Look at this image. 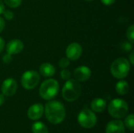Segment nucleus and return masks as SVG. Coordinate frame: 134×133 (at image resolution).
Returning a JSON list of instances; mask_svg holds the SVG:
<instances>
[{"mask_svg":"<svg viewBox=\"0 0 134 133\" xmlns=\"http://www.w3.org/2000/svg\"><path fill=\"white\" fill-rule=\"evenodd\" d=\"M44 111L46 119L54 125L61 123L66 116V111L64 104L57 100L48 102L45 106Z\"/></svg>","mask_w":134,"mask_h":133,"instance_id":"nucleus-1","label":"nucleus"},{"mask_svg":"<svg viewBox=\"0 0 134 133\" xmlns=\"http://www.w3.org/2000/svg\"><path fill=\"white\" fill-rule=\"evenodd\" d=\"M82 88L80 84L75 79H68L62 89V96L68 102L76 100L81 95Z\"/></svg>","mask_w":134,"mask_h":133,"instance_id":"nucleus-2","label":"nucleus"},{"mask_svg":"<svg viewBox=\"0 0 134 133\" xmlns=\"http://www.w3.org/2000/svg\"><path fill=\"white\" fill-rule=\"evenodd\" d=\"M60 85L58 82L53 78H49L45 80L40 85L39 95L46 100H53L58 93Z\"/></svg>","mask_w":134,"mask_h":133,"instance_id":"nucleus-3","label":"nucleus"},{"mask_svg":"<svg viewBox=\"0 0 134 133\" xmlns=\"http://www.w3.org/2000/svg\"><path fill=\"white\" fill-rule=\"evenodd\" d=\"M130 71V63L126 58L119 57L114 60L111 65V73L117 79H122L127 77Z\"/></svg>","mask_w":134,"mask_h":133,"instance_id":"nucleus-4","label":"nucleus"},{"mask_svg":"<svg viewBox=\"0 0 134 133\" xmlns=\"http://www.w3.org/2000/svg\"><path fill=\"white\" fill-rule=\"evenodd\" d=\"M108 111L112 118L120 119L127 115L129 106L124 100L114 99L110 102L108 107Z\"/></svg>","mask_w":134,"mask_h":133,"instance_id":"nucleus-5","label":"nucleus"},{"mask_svg":"<svg viewBox=\"0 0 134 133\" xmlns=\"http://www.w3.org/2000/svg\"><path fill=\"white\" fill-rule=\"evenodd\" d=\"M97 118L93 111L88 108L82 109L78 115V122L84 129H91L97 124Z\"/></svg>","mask_w":134,"mask_h":133,"instance_id":"nucleus-6","label":"nucleus"},{"mask_svg":"<svg viewBox=\"0 0 134 133\" xmlns=\"http://www.w3.org/2000/svg\"><path fill=\"white\" fill-rule=\"evenodd\" d=\"M40 82V75L35 71H25L20 78L21 85L27 90L33 89L35 88Z\"/></svg>","mask_w":134,"mask_h":133,"instance_id":"nucleus-7","label":"nucleus"},{"mask_svg":"<svg viewBox=\"0 0 134 133\" xmlns=\"http://www.w3.org/2000/svg\"><path fill=\"white\" fill-rule=\"evenodd\" d=\"M18 88V85L16 81L14 78H9L4 80V82L2 84L1 86V90L2 93L5 96H13Z\"/></svg>","mask_w":134,"mask_h":133,"instance_id":"nucleus-8","label":"nucleus"},{"mask_svg":"<svg viewBox=\"0 0 134 133\" xmlns=\"http://www.w3.org/2000/svg\"><path fill=\"white\" fill-rule=\"evenodd\" d=\"M82 54V47L77 42L69 44L66 49V57L70 60H79Z\"/></svg>","mask_w":134,"mask_h":133,"instance_id":"nucleus-9","label":"nucleus"},{"mask_svg":"<svg viewBox=\"0 0 134 133\" xmlns=\"http://www.w3.org/2000/svg\"><path fill=\"white\" fill-rule=\"evenodd\" d=\"M92 74V71L87 66H80L75 69L73 75L76 81L78 82H86L87 81Z\"/></svg>","mask_w":134,"mask_h":133,"instance_id":"nucleus-10","label":"nucleus"},{"mask_svg":"<svg viewBox=\"0 0 134 133\" xmlns=\"http://www.w3.org/2000/svg\"><path fill=\"white\" fill-rule=\"evenodd\" d=\"M24 49V43L20 39H13L9 41L6 46H5V50L7 53L10 55H14V54H18L21 53Z\"/></svg>","mask_w":134,"mask_h":133,"instance_id":"nucleus-11","label":"nucleus"},{"mask_svg":"<svg viewBox=\"0 0 134 133\" xmlns=\"http://www.w3.org/2000/svg\"><path fill=\"white\" fill-rule=\"evenodd\" d=\"M44 113V107L42 103H35L31 105L27 111V117L33 121L38 120Z\"/></svg>","mask_w":134,"mask_h":133,"instance_id":"nucleus-12","label":"nucleus"},{"mask_svg":"<svg viewBox=\"0 0 134 133\" xmlns=\"http://www.w3.org/2000/svg\"><path fill=\"white\" fill-rule=\"evenodd\" d=\"M106 133H125L124 123L120 120H113L108 123Z\"/></svg>","mask_w":134,"mask_h":133,"instance_id":"nucleus-13","label":"nucleus"},{"mask_svg":"<svg viewBox=\"0 0 134 133\" xmlns=\"http://www.w3.org/2000/svg\"><path fill=\"white\" fill-rule=\"evenodd\" d=\"M39 73L44 77L49 78L55 74L56 68L49 63H43L39 67Z\"/></svg>","mask_w":134,"mask_h":133,"instance_id":"nucleus-14","label":"nucleus"},{"mask_svg":"<svg viewBox=\"0 0 134 133\" xmlns=\"http://www.w3.org/2000/svg\"><path fill=\"white\" fill-rule=\"evenodd\" d=\"M91 109L93 111L96 113H101L104 111L107 107V103L104 99L101 98H96L91 102Z\"/></svg>","mask_w":134,"mask_h":133,"instance_id":"nucleus-15","label":"nucleus"},{"mask_svg":"<svg viewBox=\"0 0 134 133\" xmlns=\"http://www.w3.org/2000/svg\"><path fill=\"white\" fill-rule=\"evenodd\" d=\"M129 89H130V85H129L128 82L124 80H121V81L118 82L115 85V90H116L117 93L121 96L126 95L129 92Z\"/></svg>","mask_w":134,"mask_h":133,"instance_id":"nucleus-16","label":"nucleus"},{"mask_svg":"<svg viewBox=\"0 0 134 133\" xmlns=\"http://www.w3.org/2000/svg\"><path fill=\"white\" fill-rule=\"evenodd\" d=\"M31 131L33 133H49L47 126L41 122H35L31 125Z\"/></svg>","mask_w":134,"mask_h":133,"instance_id":"nucleus-17","label":"nucleus"},{"mask_svg":"<svg viewBox=\"0 0 134 133\" xmlns=\"http://www.w3.org/2000/svg\"><path fill=\"white\" fill-rule=\"evenodd\" d=\"M124 125H126V128H128V129H130V131H133L134 130V115L133 114H129L128 116H126V118H125V122H124Z\"/></svg>","mask_w":134,"mask_h":133,"instance_id":"nucleus-18","label":"nucleus"},{"mask_svg":"<svg viewBox=\"0 0 134 133\" xmlns=\"http://www.w3.org/2000/svg\"><path fill=\"white\" fill-rule=\"evenodd\" d=\"M126 38H128V41L131 43H133L134 42V26L133 24H131L128 29L126 30Z\"/></svg>","mask_w":134,"mask_h":133,"instance_id":"nucleus-19","label":"nucleus"},{"mask_svg":"<svg viewBox=\"0 0 134 133\" xmlns=\"http://www.w3.org/2000/svg\"><path fill=\"white\" fill-rule=\"evenodd\" d=\"M4 2L10 8H17L20 5L22 0H4Z\"/></svg>","mask_w":134,"mask_h":133,"instance_id":"nucleus-20","label":"nucleus"},{"mask_svg":"<svg viewBox=\"0 0 134 133\" xmlns=\"http://www.w3.org/2000/svg\"><path fill=\"white\" fill-rule=\"evenodd\" d=\"M121 48L125 52H130L133 49V43L130 42H124L121 45Z\"/></svg>","mask_w":134,"mask_h":133,"instance_id":"nucleus-21","label":"nucleus"},{"mask_svg":"<svg viewBox=\"0 0 134 133\" xmlns=\"http://www.w3.org/2000/svg\"><path fill=\"white\" fill-rule=\"evenodd\" d=\"M58 64H59V66L61 67V68H66V67H68V66H69V64H70V60L68 59V58H67V57H63V58H61L60 60H59V62H58Z\"/></svg>","mask_w":134,"mask_h":133,"instance_id":"nucleus-22","label":"nucleus"},{"mask_svg":"<svg viewBox=\"0 0 134 133\" xmlns=\"http://www.w3.org/2000/svg\"><path fill=\"white\" fill-rule=\"evenodd\" d=\"M60 77L63 80H68L71 78V71L66 68H64L60 72Z\"/></svg>","mask_w":134,"mask_h":133,"instance_id":"nucleus-23","label":"nucleus"},{"mask_svg":"<svg viewBox=\"0 0 134 133\" xmlns=\"http://www.w3.org/2000/svg\"><path fill=\"white\" fill-rule=\"evenodd\" d=\"M2 60L3 61V63H5V64H9V63H10L12 61H13V57H12V55H10V54H9V53H5V54H4L3 56H2Z\"/></svg>","mask_w":134,"mask_h":133,"instance_id":"nucleus-24","label":"nucleus"},{"mask_svg":"<svg viewBox=\"0 0 134 133\" xmlns=\"http://www.w3.org/2000/svg\"><path fill=\"white\" fill-rule=\"evenodd\" d=\"M3 15H4V17L7 20H12L14 17L13 13L11 10H5V11L3 12Z\"/></svg>","mask_w":134,"mask_h":133,"instance_id":"nucleus-25","label":"nucleus"},{"mask_svg":"<svg viewBox=\"0 0 134 133\" xmlns=\"http://www.w3.org/2000/svg\"><path fill=\"white\" fill-rule=\"evenodd\" d=\"M100 2L106 5H111L113 3H115V0H100Z\"/></svg>","mask_w":134,"mask_h":133,"instance_id":"nucleus-26","label":"nucleus"},{"mask_svg":"<svg viewBox=\"0 0 134 133\" xmlns=\"http://www.w3.org/2000/svg\"><path fill=\"white\" fill-rule=\"evenodd\" d=\"M5 20L0 16V33L4 30L5 28Z\"/></svg>","mask_w":134,"mask_h":133,"instance_id":"nucleus-27","label":"nucleus"},{"mask_svg":"<svg viewBox=\"0 0 134 133\" xmlns=\"http://www.w3.org/2000/svg\"><path fill=\"white\" fill-rule=\"evenodd\" d=\"M4 47H5V41L3 40L2 38L0 37V53L2 52Z\"/></svg>","mask_w":134,"mask_h":133,"instance_id":"nucleus-28","label":"nucleus"},{"mask_svg":"<svg viewBox=\"0 0 134 133\" xmlns=\"http://www.w3.org/2000/svg\"><path fill=\"white\" fill-rule=\"evenodd\" d=\"M5 11V5L2 2V0H0V15L3 13Z\"/></svg>","mask_w":134,"mask_h":133,"instance_id":"nucleus-29","label":"nucleus"},{"mask_svg":"<svg viewBox=\"0 0 134 133\" xmlns=\"http://www.w3.org/2000/svg\"><path fill=\"white\" fill-rule=\"evenodd\" d=\"M129 62L130 63V64H134V53L132 52L130 55V60Z\"/></svg>","mask_w":134,"mask_h":133,"instance_id":"nucleus-30","label":"nucleus"},{"mask_svg":"<svg viewBox=\"0 0 134 133\" xmlns=\"http://www.w3.org/2000/svg\"><path fill=\"white\" fill-rule=\"evenodd\" d=\"M5 102V96L2 93H0V106H2Z\"/></svg>","mask_w":134,"mask_h":133,"instance_id":"nucleus-31","label":"nucleus"},{"mask_svg":"<svg viewBox=\"0 0 134 133\" xmlns=\"http://www.w3.org/2000/svg\"><path fill=\"white\" fill-rule=\"evenodd\" d=\"M85 1H87V2H92V1H94V0H85Z\"/></svg>","mask_w":134,"mask_h":133,"instance_id":"nucleus-32","label":"nucleus"}]
</instances>
